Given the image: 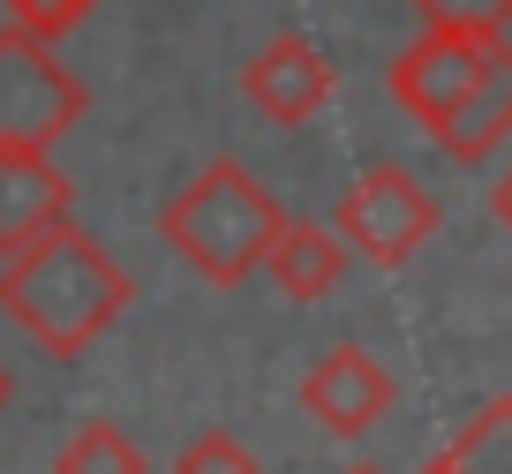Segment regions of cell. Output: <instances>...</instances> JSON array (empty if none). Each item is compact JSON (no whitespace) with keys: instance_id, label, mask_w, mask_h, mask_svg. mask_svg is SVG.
Here are the masks:
<instances>
[{"instance_id":"1","label":"cell","mask_w":512,"mask_h":474,"mask_svg":"<svg viewBox=\"0 0 512 474\" xmlns=\"http://www.w3.org/2000/svg\"><path fill=\"white\" fill-rule=\"evenodd\" d=\"M128 301H136L128 271L113 264L76 219L53 226L31 249L0 256V316H8L31 347H46L53 362H76L83 347H98Z\"/></svg>"},{"instance_id":"2","label":"cell","mask_w":512,"mask_h":474,"mask_svg":"<svg viewBox=\"0 0 512 474\" xmlns=\"http://www.w3.org/2000/svg\"><path fill=\"white\" fill-rule=\"evenodd\" d=\"M159 234L204 286H241L272 264L279 234H287V211L241 158H211L204 174L159 211Z\"/></svg>"},{"instance_id":"3","label":"cell","mask_w":512,"mask_h":474,"mask_svg":"<svg viewBox=\"0 0 512 474\" xmlns=\"http://www.w3.org/2000/svg\"><path fill=\"white\" fill-rule=\"evenodd\" d=\"M91 91L68 76V61L31 31H0V151H53L83 121Z\"/></svg>"},{"instance_id":"4","label":"cell","mask_w":512,"mask_h":474,"mask_svg":"<svg viewBox=\"0 0 512 474\" xmlns=\"http://www.w3.org/2000/svg\"><path fill=\"white\" fill-rule=\"evenodd\" d=\"M332 226H339V241H347L362 264L400 271V264H415V256L437 241L445 211H437V196L422 189L407 166H392V158H384V166H369V174L339 196Z\"/></svg>"},{"instance_id":"5","label":"cell","mask_w":512,"mask_h":474,"mask_svg":"<svg viewBox=\"0 0 512 474\" xmlns=\"http://www.w3.org/2000/svg\"><path fill=\"white\" fill-rule=\"evenodd\" d=\"M490 53L497 46H467V38H437V31H422L415 46L392 61V98H400L407 113H415L422 128H437L445 113H460L467 98L482 91V76H490Z\"/></svg>"},{"instance_id":"6","label":"cell","mask_w":512,"mask_h":474,"mask_svg":"<svg viewBox=\"0 0 512 474\" xmlns=\"http://www.w3.org/2000/svg\"><path fill=\"white\" fill-rule=\"evenodd\" d=\"M392 399H400V384H392V369H384L369 347H332L302 377L309 422H324L332 437H362V429H377L384 414H392Z\"/></svg>"},{"instance_id":"7","label":"cell","mask_w":512,"mask_h":474,"mask_svg":"<svg viewBox=\"0 0 512 474\" xmlns=\"http://www.w3.org/2000/svg\"><path fill=\"white\" fill-rule=\"evenodd\" d=\"M241 91H249V106L272 128H309L324 106H332V61H324L309 38L279 31L272 46L241 68Z\"/></svg>"},{"instance_id":"8","label":"cell","mask_w":512,"mask_h":474,"mask_svg":"<svg viewBox=\"0 0 512 474\" xmlns=\"http://www.w3.org/2000/svg\"><path fill=\"white\" fill-rule=\"evenodd\" d=\"M68 174L53 166V151H0V256L46 241L53 226H68Z\"/></svg>"},{"instance_id":"9","label":"cell","mask_w":512,"mask_h":474,"mask_svg":"<svg viewBox=\"0 0 512 474\" xmlns=\"http://www.w3.org/2000/svg\"><path fill=\"white\" fill-rule=\"evenodd\" d=\"M505 136H512V46H497L482 91L467 98L460 113H445V121L430 128V143H437L445 158H460V166H482Z\"/></svg>"},{"instance_id":"10","label":"cell","mask_w":512,"mask_h":474,"mask_svg":"<svg viewBox=\"0 0 512 474\" xmlns=\"http://www.w3.org/2000/svg\"><path fill=\"white\" fill-rule=\"evenodd\" d=\"M339 271H347V241H339V226L287 219V234H279V249H272V264H264V279H272L287 301H324V294L339 286Z\"/></svg>"},{"instance_id":"11","label":"cell","mask_w":512,"mask_h":474,"mask_svg":"<svg viewBox=\"0 0 512 474\" xmlns=\"http://www.w3.org/2000/svg\"><path fill=\"white\" fill-rule=\"evenodd\" d=\"M422 474H512V399H490L460 429V444H445Z\"/></svg>"},{"instance_id":"12","label":"cell","mask_w":512,"mask_h":474,"mask_svg":"<svg viewBox=\"0 0 512 474\" xmlns=\"http://www.w3.org/2000/svg\"><path fill=\"white\" fill-rule=\"evenodd\" d=\"M53 474H151V459L136 452V437H128L121 422H83L76 437L61 444Z\"/></svg>"},{"instance_id":"13","label":"cell","mask_w":512,"mask_h":474,"mask_svg":"<svg viewBox=\"0 0 512 474\" xmlns=\"http://www.w3.org/2000/svg\"><path fill=\"white\" fill-rule=\"evenodd\" d=\"M415 23L437 38H467V46H505L512 0H415Z\"/></svg>"},{"instance_id":"14","label":"cell","mask_w":512,"mask_h":474,"mask_svg":"<svg viewBox=\"0 0 512 474\" xmlns=\"http://www.w3.org/2000/svg\"><path fill=\"white\" fill-rule=\"evenodd\" d=\"M174 474H264V467H256V452L234 437V429H204V437L181 444Z\"/></svg>"},{"instance_id":"15","label":"cell","mask_w":512,"mask_h":474,"mask_svg":"<svg viewBox=\"0 0 512 474\" xmlns=\"http://www.w3.org/2000/svg\"><path fill=\"white\" fill-rule=\"evenodd\" d=\"M83 16H91V0H8V23L31 31V38H46V46H61Z\"/></svg>"},{"instance_id":"16","label":"cell","mask_w":512,"mask_h":474,"mask_svg":"<svg viewBox=\"0 0 512 474\" xmlns=\"http://www.w3.org/2000/svg\"><path fill=\"white\" fill-rule=\"evenodd\" d=\"M490 211H497V226H505V234H512V166H505V181H497V189H490Z\"/></svg>"},{"instance_id":"17","label":"cell","mask_w":512,"mask_h":474,"mask_svg":"<svg viewBox=\"0 0 512 474\" xmlns=\"http://www.w3.org/2000/svg\"><path fill=\"white\" fill-rule=\"evenodd\" d=\"M8 399H16V384H8V369H0V407H8Z\"/></svg>"},{"instance_id":"18","label":"cell","mask_w":512,"mask_h":474,"mask_svg":"<svg viewBox=\"0 0 512 474\" xmlns=\"http://www.w3.org/2000/svg\"><path fill=\"white\" fill-rule=\"evenodd\" d=\"M347 474H377V467H347Z\"/></svg>"}]
</instances>
